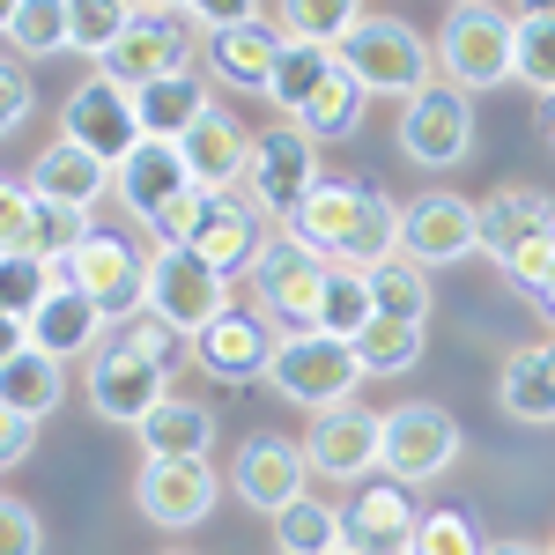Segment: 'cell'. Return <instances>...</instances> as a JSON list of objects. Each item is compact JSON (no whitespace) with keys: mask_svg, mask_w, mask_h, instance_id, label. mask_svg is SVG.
I'll return each mask as SVG.
<instances>
[{"mask_svg":"<svg viewBox=\"0 0 555 555\" xmlns=\"http://www.w3.org/2000/svg\"><path fill=\"white\" fill-rule=\"evenodd\" d=\"M282 237L304 245L319 259H341V267H378V259L400 253V208L385 201L378 185H356V178H319L304 193Z\"/></svg>","mask_w":555,"mask_h":555,"instance_id":"obj_1","label":"cell"},{"mask_svg":"<svg viewBox=\"0 0 555 555\" xmlns=\"http://www.w3.org/2000/svg\"><path fill=\"white\" fill-rule=\"evenodd\" d=\"M259 222H267V215H259L245 193H208V185H193V193H178L149 230H156V245H185L193 259H208L222 282H237V274L267 253V230H259Z\"/></svg>","mask_w":555,"mask_h":555,"instance_id":"obj_2","label":"cell"},{"mask_svg":"<svg viewBox=\"0 0 555 555\" xmlns=\"http://www.w3.org/2000/svg\"><path fill=\"white\" fill-rule=\"evenodd\" d=\"M474 222H481V253L504 267V282L518 297H533L555 267V201L541 185H504L474 201Z\"/></svg>","mask_w":555,"mask_h":555,"instance_id":"obj_3","label":"cell"},{"mask_svg":"<svg viewBox=\"0 0 555 555\" xmlns=\"http://www.w3.org/2000/svg\"><path fill=\"white\" fill-rule=\"evenodd\" d=\"M267 385L282 392V400H297V408H341L356 400V385H363V363H356V348L334 341V334H319V326H297V334H274V356H267Z\"/></svg>","mask_w":555,"mask_h":555,"instance_id":"obj_4","label":"cell"},{"mask_svg":"<svg viewBox=\"0 0 555 555\" xmlns=\"http://www.w3.org/2000/svg\"><path fill=\"white\" fill-rule=\"evenodd\" d=\"M334 60H341L348 75L363 82V96H415L429 82V44L415 23H400V15H363L341 44H334Z\"/></svg>","mask_w":555,"mask_h":555,"instance_id":"obj_5","label":"cell"},{"mask_svg":"<svg viewBox=\"0 0 555 555\" xmlns=\"http://www.w3.org/2000/svg\"><path fill=\"white\" fill-rule=\"evenodd\" d=\"M60 282H75L112 326L133 319V311H149V253L119 237V230H89L75 253L60 259Z\"/></svg>","mask_w":555,"mask_h":555,"instance_id":"obj_6","label":"cell"},{"mask_svg":"<svg viewBox=\"0 0 555 555\" xmlns=\"http://www.w3.org/2000/svg\"><path fill=\"white\" fill-rule=\"evenodd\" d=\"M460 460V423L437 408V400H400L378 415V467L385 481L415 489V481H437V474Z\"/></svg>","mask_w":555,"mask_h":555,"instance_id":"obj_7","label":"cell"},{"mask_svg":"<svg viewBox=\"0 0 555 555\" xmlns=\"http://www.w3.org/2000/svg\"><path fill=\"white\" fill-rule=\"evenodd\" d=\"M319 185V141L297 127V119H282V127H259L253 133V156H245V201H253L267 222H289L304 193Z\"/></svg>","mask_w":555,"mask_h":555,"instance_id":"obj_8","label":"cell"},{"mask_svg":"<svg viewBox=\"0 0 555 555\" xmlns=\"http://www.w3.org/2000/svg\"><path fill=\"white\" fill-rule=\"evenodd\" d=\"M512 30H518V15H504L496 0H489V8H452L444 30H437V67H444V82L467 89V96L512 82Z\"/></svg>","mask_w":555,"mask_h":555,"instance_id":"obj_9","label":"cell"},{"mask_svg":"<svg viewBox=\"0 0 555 555\" xmlns=\"http://www.w3.org/2000/svg\"><path fill=\"white\" fill-rule=\"evenodd\" d=\"M400 156L423 171H460L474 156V96L452 82H423L400 104Z\"/></svg>","mask_w":555,"mask_h":555,"instance_id":"obj_10","label":"cell"},{"mask_svg":"<svg viewBox=\"0 0 555 555\" xmlns=\"http://www.w3.org/2000/svg\"><path fill=\"white\" fill-rule=\"evenodd\" d=\"M149 311L171 319L178 334H201L230 311V282L185 245H149Z\"/></svg>","mask_w":555,"mask_h":555,"instance_id":"obj_11","label":"cell"},{"mask_svg":"<svg viewBox=\"0 0 555 555\" xmlns=\"http://www.w3.org/2000/svg\"><path fill=\"white\" fill-rule=\"evenodd\" d=\"M60 141L89 149L96 164H127L141 149V119H133V89H119L112 75H89V82L67 89L60 104Z\"/></svg>","mask_w":555,"mask_h":555,"instance_id":"obj_12","label":"cell"},{"mask_svg":"<svg viewBox=\"0 0 555 555\" xmlns=\"http://www.w3.org/2000/svg\"><path fill=\"white\" fill-rule=\"evenodd\" d=\"M193 52H201V30L185 15H133L127 30H119V44L96 60V75H112L119 89H149V82H164V75H185Z\"/></svg>","mask_w":555,"mask_h":555,"instance_id":"obj_13","label":"cell"},{"mask_svg":"<svg viewBox=\"0 0 555 555\" xmlns=\"http://www.w3.org/2000/svg\"><path fill=\"white\" fill-rule=\"evenodd\" d=\"M326 267H334V259L304 253V245H289V237H267V253L253 259V274H259V311H267L282 334L311 326V319H319V289H326Z\"/></svg>","mask_w":555,"mask_h":555,"instance_id":"obj_14","label":"cell"},{"mask_svg":"<svg viewBox=\"0 0 555 555\" xmlns=\"http://www.w3.org/2000/svg\"><path fill=\"white\" fill-rule=\"evenodd\" d=\"M82 392H89V408L104 415V423H119L133 429L164 392H171V371H156V363H141L133 348H119L112 334H104V348L89 356V371H82Z\"/></svg>","mask_w":555,"mask_h":555,"instance_id":"obj_15","label":"cell"},{"mask_svg":"<svg viewBox=\"0 0 555 555\" xmlns=\"http://www.w3.org/2000/svg\"><path fill=\"white\" fill-rule=\"evenodd\" d=\"M215 496H222V481H215L208 460H141V481H133V504L149 526H164V533H185V526H201L215 512Z\"/></svg>","mask_w":555,"mask_h":555,"instance_id":"obj_16","label":"cell"},{"mask_svg":"<svg viewBox=\"0 0 555 555\" xmlns=\"http://www.w3.org/2000/svg\"><path fill=\"white\" fill-rule=\"evenodd\" d=\"M304 467L319 474V481H371L378 467V415L371 408H319L311 429H304Z\"/></svg>","mask_w":555,"mask_h":555,"instance_id":"obj_17","label":"cell"},{"mask_svg":"<svg viewBox=\"0 0 555 555\" xmlns=\"http://www.w3.org/2000/svg\"><path fill=\"white\" fill-rule=\"evenodd\" d=\"M400 253L415 267H452V259L481 253V222H474L467 193H423L400 208Z\"/></svg>","mask_w":555,"mask_h":555,"instance_id":"obj_18","label":"cell"},{"mask_svg":"<svg viewBox=\"0 0 555 555\" xmlns=\"http://www.w3.org/2000/svg\"><path fill=\"white\" fill-rule=\"evenodd\" d=\"M311 467H304V444L297 437H274V429H259L237 444V460H230V496H245L253 512H282V504H297Z\"/></svg>","mask_w":555,"mask_h":555,"instance_id":"obj_19","label":"cell"},{"mask_svg":"<svg viewBox=\"0 0 555 555\" xmlns=\"http://www.w3.org/2000/svg\"><path fill=\"white\" fill-rule=\"evenodd\" d=\"M415 526H423V512H415V496L400 481H363L341 504V541L356 555H408Z\"/></svg>","mask_w":555,"mask_h":555,"instance_id":"obj_20","label":"cell"},{"mask_svg":"<svg viewBox=\"0 0 555 555\" xmlns=\"http://www.w3.org/2000/svg\"><path fill=\"white\" fill-rule=\"evenodd\" d=\"M193 356H201V371L222 385H253L259 371H267V356H274V319L267 311H222L215 326H201L193 334Z\"/></svg>","mask_w":555,"mask_h":555,"instance_id":"obj_21","label":"cell"},{"mask_svg":"<svg viewBox=\"0 0 555 555\" xmlns=\"http://www.w3.org/2000/svg\"><path fill=\"white\" fill-rule=\"evenodd\" d=\"M178 193H193V171H185L178 141H141L127 164H112V201L127 215H141V222H156Z\"/></svg>","mask_w":555,"mask_h":555,"instance_id":"obj_22","label":"cell"},{"mask_svg":"<svg viewBox=\"0 0 555 555\" xmlns=\"http://www.w3.org/2000/svg\"><path fill=\"white\" fill-rule=\"evenodd\" d=\"M104 334H112V319H104V311H96L75 282H52V289H44V304L30 311V348L60 356V363H75V356L89 363V356L104 348Z\"/></svg>","mask_w":555,"mask_h":555,"instance_id":"obj_23","label":"cell"},{"mask_svg":"<svg viewBox=\"0 0 555 555\" xmlns=\"http://www.w3.org/2000/svg\"><path fill=\"white\" fill-rule=\"evenodd\" d=\"M178 156H185L193 185H208V193H237V185H245V156H253V127L230 119L222 104H208L201 127L178 141Z\"/></svg>","mask_w":555,"mask_h":555,"instance_id":"obj_24","label":"cell"},{"mask_svg":"<svg viewBox=\"0 0 555 555\" xmlns=\"http://www.w3.org/2000/svg\"><path fill=\"white\" fill-rule=\"evenodd\" d=\"M38 201H60V208H96L104 193H112V164H96L89 149L75 141H44L38 156H30V178H23Z\"/></svg>","mask_w":555,"mask_h":555,"instance_id":"obj_25","label":"cell"},{"mask_svg":"<svg viewBox=\"0 0 555 555\" xmlns=\"http://www.w3.org/2000/svg\"><path fill=\"white\" fill-rule=\"evenodd\" d=\"M133 437H141V460H208L215 444V415L201 408V400H178V392H164L141 423H133Z\"/></svg>","mask_w":555,"mask_h":555,"instance_id":"obj_26","label":"cell"},{"mask_svg":"<svg viewBox=\"0 0 555 555\" xmlns=\"http://www.w3.org/2000/svg\"><path fill=\"white\" fill-rule=\"evenodd\" d=\"M274 52H282V30H267V23H237V30H208V38H201L208 75L230 82V89H267Z\"/></svg>","mask_w":555,"mask_h":555,"instance_id":"obj_27","label":"cell"},{"mask_svg":"<svg viewBox=\"0 0 555 555\" xmlns=\"http://www.w3.org/2000/svg\"><path fill=\"white\" fill-rule=\"evenodd\" d=\"M215 96L208 82L185 67V75H164V82L133 89V119H141V141H185V133L201 127V112H208Z\"/></svg>","mask_w":555,"mask_h":555,"instance_id":"obj_28","label":"cell"},{"mask_svg":"<svg viewBox=\"0 0 555 555\" xmlns=\"http://www.w3.org/2000/svg\"><path fill=\"white\" fill-rule=\"evenodd\" d=\"M496 408L512 415V423H555V371H548V341H526L504 356V371H496Z\"/></svg>","mask_w":555,"mask_h":555,"instance_id":"obj_29","label":"cell"},{"mask_svg":"<svg viewBox=\"0 0 555 555\" xmlns=\"http://www.w3.org/2000/svg\"><path fill=\"white\" fill-rule=\"evenodd\" d=\"M326 75H334V52H326V44L282 38V52H274V75H267V89H259V96H267L282 119H297L304 104L319 96V82H326Z\"/></svg>","mask_w":555,"mask_h":555,"instance_id":"obj_30","label":"cell"},{"mask_svg":"<svg viewBox=\"0 0 555 555\" xmlns=\"http://www.w3.org/2000/svg\"><path fill=\"white\" fill-rule=\"evenodd\" d=\"M0 400H8V408H23L30 423H44V415L67 400V363H60V356H44V348H23L15 363H0Z\"/></svg>","mask_w":555,"mask_h":555,"instance_id":"obj_31","label":"cell"},{"mask_svg":"<svg viewBox=\"0 0 555 555\" xmlns=\"http://www.w3.org/2000/svg\"><path fill=\"white\" fill-rule=\"evenodd\" d=\"M378 319V304H371V267H326V289H319V334H334V341H356L363 326Z\"/></svg>","mask_w":555,"mask_h":555,"instance_id":"obj_32","label":"cell"},{"mask_svg":"<svg viewBox=\"0 0 555 555\" xmlns=\"http://www.w3.org/2000/svg\"><path fill=\"white\" fill-rule=\"evenodd\" d=\"M274 548L282 555H334L341 548V504H326V496L304 489L297 504L274 512Z\"/></svg>","mask_w":555,"mask_h":555,"instance_id":"obj_33","label":"cell"},{"mask_svg":"<svg viewBox=\"0 0 555 555\" xmlns=\"http://www.w3.org/2000/svg\"><path fill=\"white\" fill-rule=\"evenodd\" d=\"M363 104H371V96H363V82H356L341 60H334V75H326V82H319V96L297 112V127L311 133V141H348V133L363 127Z\"/></svg>","mask_w":555,"mask_h":555,"instance_id":"obj_34","label":"cell"},{"mask_svg":"<svg viewBox=\"0 0 555 555\" xmlns=\"http://www.w3.org/2000/svg\"><path fill=\"white\" fill-rule=\"evenodd\" d=\"M371 304H378V319L423 326V319H429V267H415L408 253L378 259V267H371Z\"/></svg>","mask_w":555,"mask_h":555,"instance_id":"obj_35","label":"cell"},{"mask_svg":"<svg viewBox=\"0 0 555 555\" xmlns=\"http://www.w3.org/2000/svg\"><path fill=\"white\" fill-rule=\"evenodd\" d=\"M0 38L15 44V60H60V52H75L67 0H23V8H15V23H8Z\"/></svg>","mask_w":555,"mask_h":555,"instance_id":"obj_36","label":"cell"},{"mask_svg":"<svg viewBox=\"0 0 555 555\" xmlns=\"http://www.w3.org/2000/svg\"><path fill=\"white\" fill-rule=\"evenodd\" d=\"M274 23H282V38L297 44H334L363 23V0H274Z\"/></svg>","mask_w":555,"mask_h":555,"instance_id":"obj_37","label":"cell"},{"mask_svg":"<svg viewBox=\"0 0 555 555\" xmlns=\"http://www.w3.org/2000/svg\"><path fill=\"white\" fill-rule=\"evenodd\" d=\"M356 363H363V378H400V371H415L423 363V326H400V319H371L363 334H356Z\"/></svg>","mask_w":555,"mask_h":555,"instance_id":"obj_38","label":"cell"},{"mask_svg":"<svg viewBox=\"0 0 555 555\" xmlns=\"http://www.w3.org/2000/svg\"><path fill=\"white\" fill-rule=\"evenodd\" d=\"M89 230H96V222H89V208H60V201H38V193H30L23 253H30V259H52V267H60V259L75 253V245H82Z\"/></svg>","mask_w":555,"mask_h":555,"instance_id":"obj_39","label":"cell"},{"mask_svg":"<svg viewBox=\"0 0 555 555\" xmlns=\"http://www.w3.org/2000/svg\"><path fill=\"white\" fill-rule=\"evenodd\" d=\"M512 82L541 89L555 104V15H518L512 30Z\"/></svg>","mask_w":555,"mask_h":555,"instance_id":"obj_40","label":"cell"},{"mask_svg":"<svg viewBox=\"0 0 555 555\" xmlns=\"http://www.w3.org/2000/svg\"><path fill=\"white\" fill-rule=\"evenodd\" d=\"M112 341L133 348L141 363H156V371H178L185 356H193V334H178L171 319H156V311H133V319H119L112 326Z\"/></svg>","mask_w":555,"mask_h":555,"instance_id":"obj_41","label":"cell"},{"mask_svg":"<svg viewBox=\"0 0 555 555\" xmlns=\"http://www.w3.org/2000/svg\"><path fill=\"white\" fill-rule=\"evenodd\" d=\"M60 282V267L52 259H30V253H0V311L8 319H23L30 326V311L44 304V289Z\"/></svg>","mask_w":555,"mask_h":555,"instance_id":"obj_42","label":"cell"},{"mask_svg":"<svg viewBox=\"0 0 555 555\" xmlns=\"http://www.w3.org/2000/svg\"><path fill=\"white\" fill-rule=\"evenodd\" d=\"M67 23H75V52L104 60L119 44V30L133 23V0H67Z\"/></svg>","mask_w":555,"mask_h":555,"instance_id":"obj_43","label":"cell"},{"mask_svg":"<svg viewBox=\"0 0 555 555\" xmlns=\"http://www.w3.org/2000/svg\"><path fill=\"white\" fill-rule=\"evenodd\" d=\"M489 541L474 533L467 512H423V526H415V541H408V555H481Z\"/></svg>","mask_w":555,"mask_h":555,"instance_id":"obj_44","label":"cell"},{"mask_svg":"<svg viewBox=\"0 0 555 555\" xmlns=\"http://www.w3.org/2000/svg\"><path fill=\"white\" fill-rule=\"evenodd\" d=\"M30 104H38V89H30V67L15 60V52H0V141L30 119Z\"/></svg>","mask_w":555,"mask_h":555,"instance_id":"obj_45","label":"cell"},{"mask_svg":"<svg viewBox=\"0 0 555 555\" xmlns=\"http://www.w3.org/2000/svg\"><path fill=\"white\" fill-rule=\"evenodd\" d=\"M0 555H44V526L23 496H0Z\"/></svg>","mask_w":555,"mask_h":555,"instance_id":"obj_46","label":"cell"},{"mask_svg":"<svg viewBox=\"0 0 555 555\" xmlns=\"http://www.w3.org/2000/svg\"><path fill=\"white\" fill-rule=\"evenodd\" d=\"M185 23L208 38V30H237V23H259V0H185Z\"/></svg>","mask_w":555,"mask_h":555,"instance_id":"obj_47","label":"cell"},{"mask_svg":"<svg viewBox=\"0 0 555 555\" xmlns=\"http://www.w3.org/2000/svg\"><path fill=\"white\" fill-rule=\"evenodd\" d=\"M30 452H38V423H30L23 408H8V400H0V467H23Z\"/></svg>","mask_w":555,"mask_h":555,"instance_id":"obj_48","label":"cell"},{"mask_svg":"<svg viewBox=\"0 0 555 555\" xmlns=\"http://www.w3.org/2000/svg\"><path fill=\"white\" fill-rule=\"evenodd\" d=\"M23 222H30V185L0 178V253H23Z\"/></svg>","mask_w":555,"mask_h":555,"instance_id":"obj_49","label":"cell"},{"mask_svg":"<svg viewBox=\"0 0 555 555\" xmlns=\"http://www.w3.org/2000/svg\"><path fill=\"white\" fill-rule=\"evenodd\" d=\"M23 348H30V326H23V319H8V311H0V363H15V356H23Z\"/></svg>","mask_w":555,"mask_h":555,"instance_id":"obj_50","label":"cell"},{"mask_svg":"<svg viewBox=\"0 0 555 555\" xmlns=\"http://www.w3.org/2000/svg\"><path fill=\"white\" fill-rule=\"evenodd\" d=\"M481 555H548V548H541V541H489Z\"/></svg>","mask_w":555,"mask_h":555,"instance_id":"obj_51","label":"cell"},{"mask_svg":"<svg viewBox=\"0 0 555 555\" xmlns=\"http://www.w3.org/2000/svg\"><path fill=\"white\" fill-rule=\"evenodd\" d=\"M133 15H185V0H133Z\"/></svg>","mask_w":555,"mask_h":555,"instance_id":"obj_52","label":"cell"},{"mask_svg":"<svg viewBox=\"0 0 555 555\" xmlns=\"http://www.w3.org/2000/svg\"><path fill=\"white\" fill-rule=\"evenodd\" d=\"M533 304H541V319H555V267H548V282L533 289Z\"/></svg>","mask_w":555,"mask_h":555,"instance_id":"obj_53","label":"cell"},{"mask_svg":"<svg viewBox=\"0 0 555 555\" xmlns=\"http://www.w3.org/2000/svg\"><path fill=\"white\" fill-rule=\"evenodd\" d=\"M518 15H555V0H512Z\"/></svg>","mask_w":555,"mask_h":555,"instance_id":"obj_54","label":"cell"},{"mask_svg":"<svg viewBox=\"0 0 555 555\" xmlns=\"http://www.w3.org/2000/svg\"><path fill=\"white\" fill-rule=\"evenodd\" d=\"M15 8H23V0H0V30H8V23H15Z\"/></svg>","mask_w":555,"mask_h":555,"instance_id":"obj_55","label":"cell"},{"mask_svg":"<svg viewBox=\"0 0 555 555\" xmlns=\"http://www.w3.org/2000/svg\"><path fill=\"white\" fill-rule=\"evenodd\" d=\"M452 8H489V0H452Z\"/></svg>","mask_w":555,"mask_h":555,"instance_id":"obj_56","label":"cell"},{"mask_svg":"<svg viewBox=\"0 0 555 555\" xmlns=\"http://www.w3.org/2000/svg\"><path fill=\"white\" fill-rule=\"evenodd\" d=\"M548 141H555V104H548Z\"/></svg>","mask_w":555,"mask_h":555,"instance_id":"obj_57","label":"cell"},{"mask_svg":"<svg viewBox=\"0 0 555 555\" xmlns=\"http://www.w3.org/2000/svg\"><path fill=\"white\" fill-rule=\"evenodd\" d=\"M334 555H356V548H348V541H341V548H334Z\"/></svg>","mask_w":555,"mask_h":555,"instance_id":"obj_58","label":"cell"},{"mask_svg":"<svg viewBox=\"0 0 555 555\" xmlns=\"http://www.w3.org/2000/svg\"><path fill=\"white\" fill-rule=\"evenodd\" d=\"M548 371H555V341H548Z\"/></svg>","mask_w":555,"mask_h":555,"instance_id":"obj_59","label":"cell"},{"mask_svg":"<svg viewBox=\"0 0 555 555\" xmlns=\"http://www.w3.org/2000/svg\"><path fill=\"white\" fill-rule=\"evenodd\" d=\"M164 555H193V548H164Z\"/></svg>","mask_w":555,"mask_h":555,"instance_id":"obj_60","label":"cell"},{"mask_svg":"<svg viewBox=\"0 0 555 555\" xmlns=\"http://www.w3.org/2000/svg\"><path fill=\"white\" fill-rule=\"evenodd\" d=\"M548 555H555V541H548Z\"/></svg>","mask_w":555,"mask_h":555,"instance_id":"obj_61","label":"cell"}]
</instances>
